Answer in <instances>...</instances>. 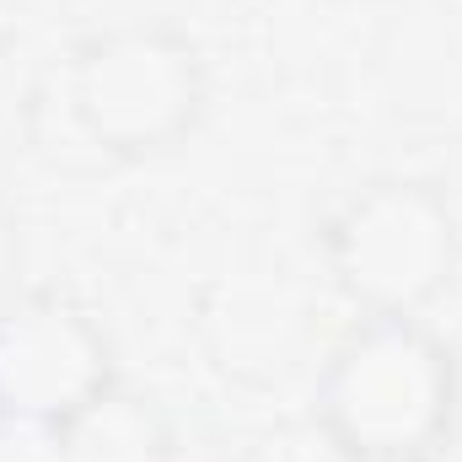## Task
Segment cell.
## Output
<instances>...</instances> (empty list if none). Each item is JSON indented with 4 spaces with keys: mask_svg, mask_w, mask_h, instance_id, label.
<instances>
[{
    "mask_svg": "<svg viewBox=\"0 0 462 462\" xmlns=\"http://www.w3.org/2000/svg\"><path fill=\"white\" fill-rule=\"evenodd\" d=\"M334 285L360 312H425L462 263L452 199L430 178H371L318 231Z\"/></svg>",
    "mask_w": 462,
    "mask_h": 462,
    "instance_id": "obj_3",
    "label": "cell"
},
{
    "mask_svg": "<svg viewBox=\"0 0 462 462\" xmlns=\"http://www.w3.org/2000/svg\"><path fill=\"white\" fill-rule=\"evenodd\" d=\"M16 263H22V226H16L11 199L0 194V301H5L11 285H16Z\"/></svg>",
    "mask_w": 462,
    "mask_h": 462,
    "instance_id": "obj_8",
    "label": "cell"
},
{
    "mask_svg": "<svg viewBox=\"0 0 462 462\" xmlns=\"http://www.w3.org/2000/svg\"><path fill=\"white\" fill-rule=\"evenodd\" d=\"M457 414L462 360L425 312H360L312 387V420L349 462L441 457Z\"/></svg>",
    "mask_w": 462,
    "mask_h": 462,
    "instance_id": "obj_2",
    "label": "cell"
},
{
    "mask_svg": "<svg viewBox=\"0 0 462 462\" xmlns=\"http://www.w3.org/2000/svg\"><path fill=\"white\" fill-rule=\"evenodd\" d=\"M0 462H65L60 425L16 414V409H0Z\"/></svg>",
    "mask_w": 462,
    "mask_h": 462,
    "instance_id": "obj_6",
    "label": "cell"
},
{
    "mask_svg": "<svg viewBox=\"0 0 462 462\" xmlns=\"http://www.w3.org/2000/svg\"><path fill=\"white\" fill-rule=\"evenodd\" d=\"M60 447L65 462H178L167 409L124 376L60 420Z\"/></svg>",
    "mask_w": 462,
    "mask_h": 462,
    "instance_id": "obj_5",
    "label": "cell"
},
{
    "mask_svg": "<svg viewBox=\"0 0 462 462\" xmlns=\"http://www.w3.org/2000/svg\"><path fill=\"white\" fill-rule=\"evenodd\" d=\"M103 323L60 291H11L0 301V409L65 420L114 382Z\"/></svg>",
    "mask_w": 462,
    "mask_h": 462,
    "instance_id": "obj_4",
    "label": "cell"
},
{
    "mask_svg": "<svg viewBox=\"0 0 462 462\" xmlns=\"http://www.w3.org/2000/svg\"><path fill=\"white\" fill-rule=\"evenodd\" d=\"M210 103V65L178 22H114L65 49L49 76L43 114H54L65 151L92 162H134L172 151Z\"/></svg>",
    "mask_w": 462,
    "mask_h": 462,
    "instance_id": "obj_1",
    "label": "cell"
},
{
    "mask_svg": "<svg viewBox=\"0 0 462 462\" xmlns=\"http://www.w3.org/2000/svg\"><path fill=\"white\" fill-rule=\"evenodd\" d=\"M247 462H349V457L318 430V420H307V425H291V430L263 436Z\"/></svg>",
    "mask_w": 462,
    "mask_h": 462,
    "instance_id": "obj_7",
    "label": "cell"
}]
</instances>
